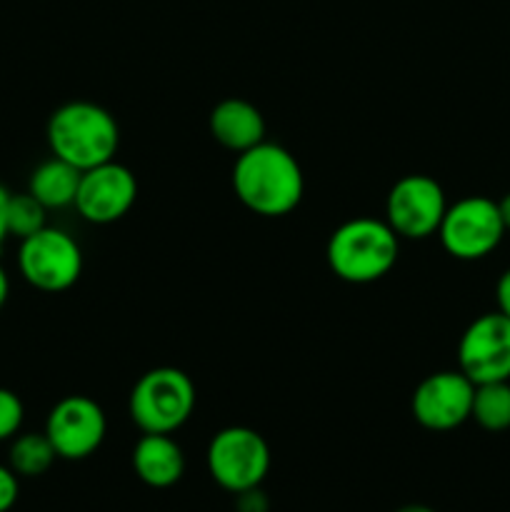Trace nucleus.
<instances>
[{
	"label": "nucleus",
	"mask_w": 510,
	"mask_h": 512,
	"mask_svg": "<svg viewBox=\"0 0 510 512\" xmlns=\"http://www.w3.org/2000/svg\"><path fill=\"white\" fill-rule=\"evenodd\" d=\"M235 198L255 215L283 218L293 213L305 193L300 163L278 143L253 145L238 153L233 165Z\"/></svg>",
	"instance_id": "f257e3e1"
},
{
	"label": "nucleus",
	"mask_w": 510,
	"mask_h": 512,
	"mask_svg": "<svg viewBox=\"0 0 510 512\" xmlns=\"http://www.w3.org/2000/svg\"><path fill=\"white\" fill-rule=\"evenodd\" d=\"M48 148L55 158L83 170L115 160L120 148L118 120L103 105L70 100L53 110L45 128Z\"/></svg>",
	"instance_id": "f03ea898"
},
{
	"label": "nucleus",
	"mask_w": 510,
	"mask_h": 512,
	"mask_svg": "<svg viewBox=\"0 0 510 512\" xmlns=\"http://www.w3.org/2000/svg\"><path fill=\"white\" fill-rule=\"evenodd\" d=\"M400 255V238L385 220L360 218L345 220L330 233L325 260L335 278L353 285H368L385 278L395 268Z\"/></svg>",
	"instance_id": "7ed1b4c3"
},
{
	"label": "nucleus",
	"mask_w": 510,
	"mask_h": 512,
	"mask_svg": "<svg viewBox=\"0 0 510 512\" xmlns=\"http://www.w3.org/2000/svg\"><path fill=\"white\" fill-rule=\"evenodd\" d=\"M198 393L180 368H153L135 380L128 398L130 420L143 433L173 435L195 413Z\"/></svg>",
	"instance_id": "20e7f679"
},
{
	"label": "nucleus",
	"mask_w": 510,
	"mask_h": 512,
	"mask_svg": "<svg viewBox=\"0 0 510 512\" xmlns=\"http://www.w3.org/2000/svg\"><path fill=\"white\" fill-rule=\"evenodd\" d=\"M205 465L220 488L238 495L263 483L270 470V448L258 430L230 425L208 443Z\"/></svg>",
	"instance_id": "39448f33"
},
{
	"label": "nucleus",
	"mask_w": 510,
	"mask_h": 512,
	"mask_svg": "<svg viewBox=\"0 0 510 512\" xmlns=\"http://www.w3.org/2000/svg\"><path fill=\"white\" fill-rule=\"evenodd\" d=\"M18 270L35 290L63 293L73 288L83 273V250L70 233L45 225L35 235L20 240Z\"/></svg>",
	"instance_id": "423d86ee"
},
{
	"label": "nucleus",
	"mask_w": 510,
	"mask_h": 512,
	"mask_svg": "<svg viewBox=\"0 0 510 512\" xmlns=\"http://www.w3.org/2000/svg\"><path fill=\"white\" fill-rule=\"evenodd\" d=\"M445 253L455 260H483L503 243L505 225L498 203L483 195H470L448 205L438 233Z\"/></svg>",
	"instance_id": "0eeeda50"
},
{
	"label": "nucleus",
	"mask_w": 510,
	"mask_h": 512,
	"mask_svg": "<svg viewBox=\"0 0 510 512\" xmlns=\"http://www.w3.org/2000/svg\"><path fill=\"white\" fill-rule=\"evenodd\" d=\"M448 210L443 185L430 175H405L385 198V223L398 238L425 240L438 233Z\"/></svg>",
	"instance_id": "6e6552de"
},
{
	"label": "nucleus",
	"mask_w": 510,
	"mask_h": 512,
	"mask_svg": "<svg viewBox=\"0 0 510 512\" xmlns=\"http://www.w3.org/2000/svg\"><path fill=\"white\" fill-rule=\"evenodd\" d=\"M45 435L63 460H85L103 445L108 418L88 395H68L58 400L45 420Z\"/></svg>",
	"instance_id": "1a4fd4ad"
},
{
	"label": "nucleus",
	"mask_w": 510,
	"mask_h": 512,
	"mask_svg": "<svg viewBox=\"0 0 510 512\" xmlns=\"http://www.w3.org/2000/svg\"><path fill=\"white\" fill-rule=\"evenodd\" d=\"M458 370L475 385L510 380V320L500 310L475 318L460 335Z\"/></svg>",
	"instance_id": "9d476101"
},
{
	"label": "nucleus",
	"mask_w": 510,
	"mask_h": 512,
	"mask_svg": "<svg viewBox=\"0 0 510 512\" xmlns=\"http://www.w3.org/2000/svg\"><path fill=\"white\" fill-rule=\"evenodd\" d=\"M135 200H138V180L133 170L118 160H108L83 170L73 208L88 223L110 225L125 218Z\"/></svg>",
	"instance_id": "9b49d317"
},
{
	"label": "nucleus",
	"mask_w": 510,
	"mask_h": 512,
	"mask_svg": "<svg viewBox=\"0 0 510 512\" xmlns=\"http://www.w3.org/2000/svg\"><path fill=\"white\" fill-rule=\"evenodd\" d=\"M475 383L460 370H440L420 380L413 390L410 410L425 430L448 433L470 420Z\"/></svg>",
	"instance_id": "f8f14e48"
},
{
	"label": "nucleus",
	"mask_w": 510,
	"mask_h": 512,
	"mask_svg": "<svg viewBox=\"0 0 510 512\" xmlns=\"http://www.w3.org/2000/svg\"><path fill=\"white\" fill-rule=\"evenodd\" d=\"M210 135L233 153L253 148L265 140V118L253 103L243 98H225L210 110Z\"/></svg>",
	"instance_id": "ddd939ff"
},
{
	"label": "nucleus",
	"mask_w": 510,
	"mask_h": 512,
	"mask_svg": "<svg viewBox=\"0 0 510 512\" xmlns=\"http://www.w3.org/2000/svg\"><path fill=\"white\" fill-rule=\"evenodd\" d=\"M133 470L148 488H173L185 473V455L170 435L143 433L133 448Z\"/></svg>",
	"instance_id": "4468645a"
},
{
	"label": "nucleus",
	"mask_w": 510,
	"mask_h": 512,
	"mask_svg": "<svg viewBox=\"0 0 510 512\" xmlns=\"http://www.w3.org/2000/svg\"><path fill=\"white\" fill-rule=\"evenodd\" d=\"M80 175L83 173L78 168L53 155L30 173L28 193L35 200H40L48 210L68 208V205L75 203V195H78Z\"/></svg>",
	"instance_id": "2eb2a0df"
},
{
	"label": "nucleus",
	"mask_w": 510,
	"mask_h": 512,
	"mask_svg": "<svg viewBox=\"0 0 510 512\" xmlns=\"http://www.w3.org/2000/svg\"><path fill=\"white\" fill-rule=\"evenodd\" d=\"M55 458L58 453L45 433H18L10 440L8 465L18 478H38L48 473Z\"/></svg>",
	"instance_id": "dca6fc26"
},
{
	"label": "nucleus",
	"mask_w": 510,
	"mask_h": 512,
	"mask_svg": "<svg viewBox=\"0 0 510 512\" xmlns=\"http://www.w3.org/2000/svg\"><path fill=\"white\" fill-rule=\"evenodd\" d=\"M470 418L490 433L510 428V380L475 385Z\"/></svg>",
	"instance_id": "f3484780"
},
{
	"label": "nucleus",
	"mask_w": 510,
	"mask_h": 512,
	"mask_svg": "<svg viewBox=\"0 0 510 512\" xmlns=\"http://www.w3.org/2000/svg\"><path fill=\"white\" fill-rule=\"evenodd\" d=\"M45 213H48V208L40 200H35L30 193H10L8 235H13L18 240L30 238V235H35L38 230H43L48 225L45 223Z\"/></svg>",
	"instance_id": "a211bd4d"
},
{
	"label": "nucleus",
	"mask_w": 510,
	"mask_h": 512,
	"mask_svg": "<svg viewBox=\"0 0 510 512\" xmlns=\"http://www.w3.org/2000/svg\"><path fill=\"white\" fill-rule=\"evenodd\" d=\"M25 420V405L20 400V395H15L13 390L0 388V443L5 440H13L20 433Z\"/></svg>",
	"instance_id": "6ab92c4d"
},
{
	"label": "nucleus",
	"mask_w": 510,
	"mask_h": 512,
	"mask_svg": "<svg viewBox=\"0 0 510 512\" xmlns=\"http://www.w3.org/2000/svg\"><path fill=\"white\" fill-rule=\"evenodd\" d=\"M18 495H20L18 475L13 473L10 465H0V512L13 510V505L18 503Z\"/></svg>",
	"instance_id": "aec40b11"
},
{
	"label": "nucleus",
	"mask_w": 510,
	"mask_h": 512,
	"mask_svg": "<svg viewBox=\"0 0 510 512\" xmlns=\"http://www.w3.org/2000/svg\"><path fill=\"white\" fill-rule=\"evenodd\" d=\"M235 498H238V512H268V498L260 490V485L258 488L243 490Z\"/></svg>",
	"instance_id": "412c9836"
},
{
	"label": "nucleus",
	"mask_w": 510,
	"mask_h": 512,
	"mask_svg": "<svg viewBox=\"0 0 510 512\" xmlns=\"http://www.w3.org/2000/svg\"><path fill=\"white\" fill-rule=\"evenodd\" d=\"M495 300H498V310L510 320V268L505 270L495 285Z\"/></svg>",
	"instance_id": "4be33fe9"
},
{
	"label": "nucleus",
	"mask_w": 510,
	"mask_h": 512,
	"mask_svg": "<svg viewBox=\"0 0 510 512\" xmlns=\"http://www.w3.org/2000/svg\"><path fill=\"white\" fill-rule=\"evenodd\" d=\"M8 200H10L8 188L0 183V248H3L5 238H10L8 235Z\"/></svg>",
	"instance_id": "5701e85b"
},
{
	"label": "nucleus",
	"mask_w": 510,
	"mask_h": 512,
	"mask_svg": "<svg viewBox=\"0 0 510 512\" xmlns=\"http://www.w3.org/2000/svg\"><path fill=\"white\" fill-rule=\"evenodd\" d=\"M8 295H10V278H8V270L0 265V310L5 308L8 303Z\"/></svg>",
	"instance_id": "b1692460"
},
{
	"label": "nucleus",
	"mask_w": 510,
	"mask_h": 512,
	"mask_svg": "<svg viewBox=\"0 0 510 512\" xmlns=\"http://www.w3.org/2000/svg\"><path fill=\"white\" fill-rule=\"evenodd\" d=\"M498 210H500V218H503L505 230H510V193L498 200Z\"/></svg>",
	"instance_id": "393cba45"
},
{
	"label": "nucleus",
	"mask_w": 510,
	"mask_h": 512,
	"mask_svg": "<svg viewBox=\"0 0 510 512\" xmlns=\"http://www.w3.org/2000/svg\"><path fill=\"white\" fill-rule=\"evenodd\" d=\"M395 512H435V510H433V508H428V505H418V503H413V505H403V508L395 510Z\"/></svg>",
	"instance_id": "a878e982"
}]
</instances>
